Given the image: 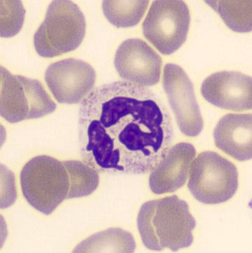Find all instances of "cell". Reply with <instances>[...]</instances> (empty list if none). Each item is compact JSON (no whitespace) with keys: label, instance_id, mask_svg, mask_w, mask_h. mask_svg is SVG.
<instances>
[{"label":"cell","instance_id":"6da1fadb","mask_svg":"<svg viewBox=\"0 0 252 253\" xmlns=\"http://www.w3.org/2000/svg\"><path fill=\"white\" fill-rule=\"evenodd\" d=\"M174 137L173 120L161 98L135 84L102 85L80 107V155L98 172H151L171 148Z\"/></svg>","mask_w":252,"mask_h":253},{"label":"cell","instance_id":"7a4b0ae2","mask_svg":"<svg viewBox=\"0 0 252 253\" xmlns=\"http://www.w3.org/2000/svg\"><path fill=\"white\" fill-rule=\"evenodd\" d=\"M20 181L28 204L49 215L66 199L93 194L99 185V175L85 162H61L41 155L31 159L23 167Z\"/></svg>","mask_w":252,"mask_h":253},{"label":"cell","instance_id":"3957f363","mask_svg":"<svg viewBox=\"0 0 252 253\" xmlns=\"http://www.w3.org/2000/svg\"><path fill=\"white\" fill-rule=\"evenodd\" d=\"M138 228L145 247L153 251L173 252L191 246L196 221L188 204L176 195L149 201L138 213Z\"/></svg>","mask_w":252,"mask_h":253},{"label":"cell","instance_id":"277c9868","mask_svg":"<svg viewBox=\"0 0 252 253\" xmlns=\"http://www.w3.org/2000/svg\"><path fill=\"white\" fill-rule=\"evenodd\" d=\"M86 28L84 15L77 5L68 0L53 1L34 35L35 50L44 58L74 51L82 42Z\"/></svg>","mask_w":252,"mask_h":253},{"label":"cell","instance_id":"5b68a950","mask_svg":"<svg viewBox=\"0 0 252 253\" xmlns=\"http://www.w3.org/2000/svg\"><path fill=\"white\" fill-rule=\"evenodd\" d=\"M0 114L11 124L46 116L56 104L38 80L13 75L1 67Z\"/></svg>","mask_w":252,"mask_h":253},{"label":"cell","instance_id":"8992f818","mask_svg":"<svg viewBox=\"0 0 252 253\" xmlns=\"http://www.w3.org/2000/svg\"><path fill=\"white\" fill-rule=\"evenodd\" d=\"M188 187L198 202L208 205L230 200L238 189L235 164L215 152H202L193 161Z\"/></svg>","mask_w":252,"mask_h":253},{"label":"cell","instance_id":"52a82bcc","mask_svg":"<svg viewBox=\"0 0 252 253\" xmlns=\"http://www.w3.org/2000/svg\"><path fill=\"white\" fill-rule=\"evenodd\" d=\"M191 16L181 0L153 1L143 23L144 35L163 55H170L186 42Z\"/></svg>","mask_w":252,"mask_h":253},{"label":"cell","instance_id":"ba28073f","mask_svg":"<svg viewBox=\"0 0 252 253\" xmlns=\"http://www.w3.org/2000/svg\"><path fill=\"white\" fill-rule=\"evenodd\" d=\"M163 86L181 133L196 137L203 129V119L191 80L181 67L168 63L163 70Z\"/></svg>","mask_w":252,"mask_h":253},{"label":"cell","instance_id":"9c48e42d","mask_svg":"<svg viewBox=\"0 0 252 253\" xmlns=\"http://www.w3.org/2000/svg\"><path fill=\"white\" fill-rule=\"evenodd\" d=\"M96 73L81 60L68 58L53 63L45 73V81L59 103L76 104L93 91Z\"/></svg>","mask_w":252,"mask_h":253},{"label":"cell","instance_id":"30bf717a","mask_svg":"<svg viewBox=\"0 0 252 253\" xmlns=\"http://www.w3.org/2000/svg\"><path fill=\"white\" fill-rule=\"evenodd\" d=\"M114 65L125 81L140 86H151L159 82L163 61L158 53L143 40L129 39L118 46Z\"/></svg>","mask_w":252,"mask_h":253},{"label":"cell","instance_id":"8fae6325","mask_svg":"<svg viewBox=\"0 0 252 253\" xmlns=\"http://www.w3.org/2000/svg\"><path fill=\"white\" fill-rule=\"evenodd\" d=\"M252 78L234 71H222L209 76L202 84L203 98L215 106L235 112L251 110Z\"/></svg>","mask_w":252,"mask_h":253},{"label":"cell","instance_id":"7c38bea8","mask_svg":"<svg viewBox=\"0 0 252 253\" xmlns=\"http://www.w3.org/2000/svg\"><path fill=\"white\" fill-rule=\"evenodd\" d=\"M196 155L195 147L187 142L171 147L150 174L151 192L156 194L173 193L183 187Z\"/></svg>","mask_w":252,"mask_h":253},{"label":"cell","instance_id":"4fadbf2b","mask_svg":"<svg viewBox=\"0 0 252 253\" xmlns=\"http://www.w3.org/2000/svg\"><path fill=\"white\" fill-rule=\"evenodd\" d=\"M252 119V114H228L222 117L214 130L215 145L240 162L250 160Z\"/></svg>","mask_w":252,"mask_h":253},{"label":"cell","instance_id":"5bb4252c","mask_svg":"<svg viewBox=\"0 0 252 253\" xmlns=\"http://www.w3.org/2000/svg\"><path fill=\"white\" fill-rule=\"evenodd\" d=\"M135 250V241L131 233L112 228L88 238L73 252L133 253Z\"/></svg>","mask_w":252,"mask_h":253},{"label":"cell","instance_id":"9a60e30c","mask_svg":"<svg viewBox=\"0 0 252 253\" xmlns=\"http://www.w3.org/2000/svg\"><path fill=\"white\" fill-rule=\"evenodd\" d=\"M223 19L230 30L236 33L252 31V1L215 0L205 1Z\"/></svg>","mask_w":252,"mask_h":253},{"label":"cell","instance_id":"2e32d148","mask_svg":"<svg viewBox=\"0 0 252 253\" xmlns=\"http://www.w3.org/2000/svg\"><path fill=\"white\" fill-rule=\"evenodd\" d=\"M148 1L130 0V1H103V9L105 17L117 28H130L138 25L147 9Z\"/></svg>","mask_w":252,"mask_h":253},{"label":"cell","instance_id":"e0dca14e","mask_svg":"<svg viewBox=\"0 0 252 253\" xmlns=\"http://www.w3.org/2000/svg\"><path fill=\"white\" fill-rule=\"evenodd\" d=\"M26 10L21 1H1V38H11L19 33L24 23Z\"/></svg>","mask_w":252,"mask_h":253}]
</instances>
